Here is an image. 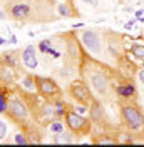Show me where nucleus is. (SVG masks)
I'll return each instance as SVG.
<instances>
[{
  "mask_svg": "<svg viewBox=\"0 0 144 147\" xmlns=\"http://www.w3.org/2000/svg\"><path fill=\"white\" fill-rule=\"evenodd\" d=\"M54 142L55 144H71L72 137L71 134H65V132H57L54 136Z\"/></svg>",
  "mask_w": 144,
  "mask_h": 147,
  "instance_id": "11",
  "label": "nucleus"
},
{
  "mask_svg": "<svg viewBox=\"0 0 144 147\" xmlns=\"http://www.w3.org/2000/svg\"><path fill=\"white\" fill-rule=\"evenodd\" d=\"M7 136V122L0 120V140Z\"/></svg>",
  "mask_w": 144,
  "mask_h": 147,
  "instance_id": "16",
  "label": "nucleus"
},
{
  "mask_svg": "<svg viewBox=\"0 0 144 147\" xmlns=\"http://www.w3.org/2000/svg\"><path fill=\"white\" fill-rule=\"evenodd\" d=\"M15 142H17V144H27L29 140L24 134H17V136H15Z\"/></svg>",
  "mask_w": 144,
  "mask_h": 147,
  "instance_id": "18",
  "label": "nucleus"
},
{
  "mask_svg": "<svg viewBox=\"0 0 144 147\" xmlns=\"http://www.w3.org/2000/svg\"><path fill=\"white\" fill-rule=\"evenodd\" d=\"M64 120L67 124V127L72 134L75 136H87L90 130V122L86 117H82L81 114H75L72 110H67L64 114Z\"/></svg>",
  "mask_w": 144,
  "mask_h": 147,
  "instance_id": "1",
  "label": "nucleus"
},
{
  "mask_svg": "<svg viewBox=\"0 0 144 147\" xmlns=\"http://www.w3.org/2000/svg\"><path fill=\"white\" fill-rule=\"evenodd\" d=\"M10 12H12V15L15 18H22V17H27L30 9H29V5H25V3H15L10 9Z\"/></svg>",
  "mask_w": 144,
  "mask_h": 147,
  "instance_id": "9",
  "label": "nucleus"
},
{
  "mask_svg": "<svg viewBox=\"0 0 144 147\" xmlns=\"http://www.w3.org/2000/svg\"><path fill=\"white\" fill-rule=\"evenodd\" d=\"M90 84L94 85V89L99 92V94H104L107 90V77L104 74H90Z\"/></svg>",
  "mask_w": 144,
  "mask_h": 147,
  "instance_id": "8",
  "label": "nucleus"
},
{
  "mask_svg": "<svg viewBox=\"0 0 144 147\" xmlns=\"http://www.w3.org/2000/svg\"><path fill=\"white\" fill-rule=\"evenodd\" d=\"M35 87H37V92L42 97H54V95L62 94V90L57 85V82H55L54 79H49V77H37Z\"/></svg>",
  "mask_w": 144,
  "mask_h": 147,
  "instance_id": "4",
  "label": "nucleus"
},
{
  "mask_svg": "<svg viewBox=\"0 0 144 147\" xmlns=\"http://www.w3.org/2000/svg\"><path fill=\"white\" fill-rule=\"evenodd\" d=\"M22 60H24V64L27 69H37V65H39V60H37V52H35V47L29 45L24 49V52H22Z\"/></svg>",
  "mask_w": 144,
  "mask_h": 147,
  "instance_id": "7",
  "label": "nucleus"
},
{
  "mask_svg": "<svg viewBox=\"0 0 144 147\" xmlns=\"http://www.w3.org/2000/svg\"><path fill=\"white\" fill-rule=\"evenodd\" d=\"M131 55L137 60H144V44H134L131 49Z\"/></svg>",
  "mask_w": 144,
  "mask_h": 147,
  "instance_id": "10",
  "label": "nucleus"
},
{
  "mask_svg": "<svg viewBox=\"0 0 144 147\" xmlns=\"http://www.w3.org/2000/svg\"><path fill=\"white\" fill-rule=\"evenodd\" d=\"M69 94H71V97L74 99L75 102H79L82 105H89L92 104V94H90L89 87L86 85V84H82L81 80H77V82H72L69 85Z\"/></svg>",
  "mask_w": 144,
  "mask_h": 147,
  "instance_id": "2",
  "label": "nucleus"
},
{
  "mask_svg": "<svg viewBox=\"0 0 144 147\" xmlns=\"http://www.w3.org/2000/svg\"><path fill=\"white\" fill-rule=\"evenodd\" d=\"M3 18H5V15H3V12L0 10V20H3Z\"/></svg>",
  "mask_w": 144,
  "mask_h": 147,
  "instance_id": "23",
  "label": "nucleus"
},
{
  "mask_svg": "<svg viewBox=\"0 0 144 147\" xmlns=\"http://www.w3.org/2000/svg\"><path fill=\"white\" fill-rule=\"evenodd\" d=\"M3 42H5V40H3V38H0V45H2V44H3Z\"/></svg>",
  "mask_w": 144,
  "mask_h": 147,
  "instance_id": "24",
  "label": "nucleus"
},
{
  "mask_svg": "<svg viewBox=\"0 0 144 147\" xmlns=\"http://www.w3.org/2000/svg\"><path fill=\"white\" fill-rule=\"evenodd\" d=\"M67 45H69V54H71L72 57H75V54H77V38H75V40H69Z\"/></svg>",
  "mask_w": 144,
  "mask_h": 147,
  "instance_id": "14",
  "label": "nucleus"
},
{
  "mask_svg": "<svg viewBox=\"0 0 144 147\" xmlns=\"http://www.w3.org/2000/svg\"><path fill=\"white\" fill-rule=\"evenodd\" d=\"M57 10H59V13L64 15V17H74V12L71 10V5H69L67 2H60L59 7H57Z\"/></svg>",
  "mask_w": 144,
  "mask_h": 147,
  "instance_id": "12",
  "label": "nucleus"
},
{
  "mask_svg": "<svg viewBox=\"0 0 144 147\" xmlns=\"http://www.w3.org/2000/svg\"><path fill=\"white\" fill-rule=\"evenodd\" d=\"M122 117L129 125V129H132V130H139L144 125V115L136 105H124L122 107Z\"/></svg>",
  "mask_w": 144,
  "mask_h": 147,
  "instance_id": "3",
  "label": "nucleus"
},
{
  "mask_svg": "<svg viewBox=\"0 0 144 147\" xmlns=\"http://www.w3.org/2000/svg\"><path fill=\"white\" fill-rule=\"evenodd\" d=\"M116 139H109V137H101L96 140V144H116Z\"/></svg>",
  "mask_w": 144,
  "mask_h": 147,
  "instance_id": "17",
  "label": "nucleus"
},
{
  "mask_svg": "<svg viewBox=\"0 0 144 147\" xmlns=\"http://www.w3.org/2000/svg\"><path fill=\"white\" fill-rule=\"evenodd\" d=\"M24 85H25V87H29V89H34V87H35V84H32V77H25Z\"/></svg>",
  "mask_w": 144,
  "mask_h": 147,
  "instance_id": "20",
  "label": "nucleus"
},
{
  "mask_svg": "<svg viewBox=\"0 0 144 147\" xmlns=\"http://www.w3.org/2000/svg\"><path fill=\"white\" fill-rule=\"evenodd\" d=\"M7 104H9V102H5V97H3V95H0V114H2V112H5Z\"/></svg>",
  "mask_w": 144,
  "mask_h": 147,
  "instance_id": "19",
  "label": "nucleus"
},
{
  "mask_svg": "<svg viewBox=\"0 0 144 147\" xmlns=\"http://www.w3.org/2000/svg\"><path fill=\"white\" fill-rule=\"evenodd\" d=\"M117 92H119L121 97H132V95H134V87L129 85V84H126V85H121V87L117 89Z\"/></svg>",
  "mask_w": 144,
  "mask_h": 147,
  "instance_id": "13",
  "label": "nucleus"
},
{
  "mask_svg": "<svg viewBox=\"0 0 144 147\" xmlns=\"http://www.w3.org/2000/svg\"><path fill=\"white\" fill-rule=\"evenodd\" d=\"M82 2H86V3H89V5H92V7H96V5L99 3V0H82Z\"/></svg>",
  "mask_w": 144,
  "mask_h": 147,
  "instance_id": "21",
  "label": "nucleus"
},
{
  "mask_svg": "<svg viewBox=\"0 0 144 147\" xmlns=\"http://www.w3.org/2000/svg\"><path fill=\"white\" fill-rule=\"evenodd\" d=\"M82 44L92 54H101V38L94 30H84L82 32Z\"/></svg>",
  "mask_w": 144,
  "mask_h": 147,
  "instance_id": "6",
  "label": "nucleus"
},
{
  "mask_svg": "<svg viewBox=\"0 0 144 147\" xmlns=\"http://www.w3.org/2000/svg\"><path fill=\"white\" fill-rule=\"evenodd\" d=\"M49 130L50 132H64V127H62V122H54V124H50L49 125Z\"/></svg>",
  "mask_w": 144,
  "mask_h": 147,
  "instance_id": "15",
  "label": "nucleus"
},
{
  "mask_svg": "<svg viewBox=\"0 0 144 147\" xmlns=\"http://www.w3.org/2000/svg\"><path fill=\"white\" fill-rule=\"evenodd\" d=\"M137 77H139V80H141V82L144 84V69H141V70H139V74H137Z\"/></svg>",
  "mask_w": 144,
  "mask_h": 147,
  "instance_id": "22",
  "label": "nucleus"
},
{
  "mask_svg": "<svg viewBox=\"0 0 144 147\" xmlns=\"http://www.w3.org/2000/svg\"><path fill=\"white\" fill-rule=\"evenodd\" d=\"M7 112L10 114V117L14 120H25L27 119V107H25V104L22 100H18V99H10L7 100Z\"/></svg>",
  "mask_w": 144,
  "mask_h": 147,
  "instance_id": "5",
  "label": "nucleus"
}]
</instances>
